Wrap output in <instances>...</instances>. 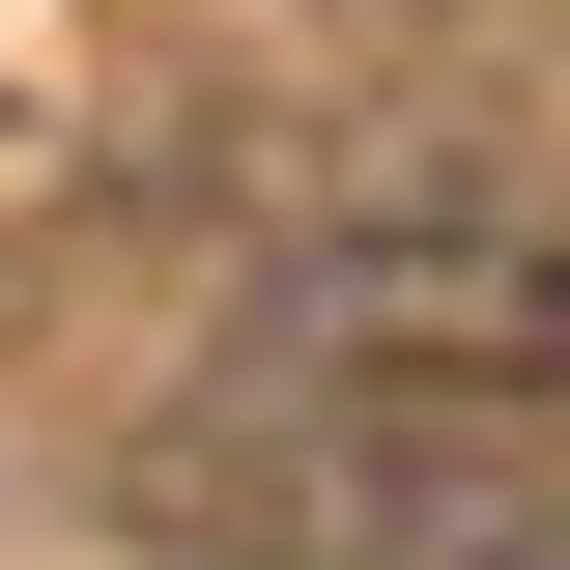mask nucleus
Returning a JSON list of instances; mask_svg holds the SVG:
<instances>
[{
  "label": "nucleus",
  "instance_id": "obj_2",
  "mask_svg": "<svg viewBox=\"0 0 570 570\" xmlns=\"http://www.w3.org/2000/svg\"><path fill=\"white\" fill-rule=\"evenodd\" d=\"M257 371L314 400H456V428H570V171H428L257 257Z\"/></svg>",
  "mask_w": 570,
  "mask_h": 570
},
{
  "label": "nucleus",
  "instance_id": "obj_1",
  "mask_svg": "<svg viewBox=\"0 0 570 570\" xmlns=\"http://www.w3.org/2000/svg\"><path fill=\"white\" fill-rule=\"evenodd\" d=\"M115 542L200 570H570V456L456 400H314V371H228L115 456Z\"/></svg>",
  "mask_w": 570,
  "mask_h": 570
}]
</instances>
